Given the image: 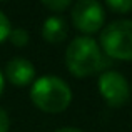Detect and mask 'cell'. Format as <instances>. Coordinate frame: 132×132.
<instances>
[{
    "label": "cell",
    "instance_id": "6da1fadb",
    "mask_svg": "<svg viewBox=\"0 0 132 132\" xmlns=\"http://www.w3.org/2000/svg\"><path fill=\"white\" fill-rule=\"evenodd\" d=\"M30 99L40 110L48 114L64 112L72 102V90L65 80L55 75L37 79L30 90Z\"/></svg>",
    "mask_w": 132,
    "mask_h": 132
},
{
    "label": "cell",
    "instance_id": "7c38bea8",
    "mask_svg": "<svg viewBox=\"0 0 132 132\" xmlns=\"http://www.w3.org/2000/svg\"><path fill=\"white\" fill-rule=\"evenodd\" d=\"M10 129V117L5 109L0 107V132H9Z\"/></svg>",
    "mask_w": 132,
    "mask_h": 132
},
{
    "label": "cell",
    "instance_id": "9c48e42d",
    "mask_svg": "<svg viewBox=\"0 0 132 132\" xmlns=\"http://www.w3.org/2000/svg\"><path fill=\"white\" fill-rule=\"evenodd\" d=\"M107 5L119 13H127L129 10H132V0H109Z\"/></svg>",
    "mask_w": 132,
    "mask_h": 132
},
{
    "label": "cell",
    "instance_id": "30bf717a",
    "mask_svg": "<svg viewBox=\"0 0 132 132\" xmlns=\"http://www.w3.org/2000/svg\"><path fill=\"white\" fill-rule=\"evenodd\" d=\"M10 30H12V27H10L9 19H7V15L2 12V10H0V44H2L3 40L9 39Z\"/></svg>",
    "mask_w": 132,
    "mask_h": 132
},
{
    "label": "cell",
    "instance_id": "7a4b0ae2",
    "mask_svg": "<svg viewBox=\"0 0 132 132\" xmlns=\"http://www.w3.org/2000/svg\"><path fill=\"white\" fill-rule=\"evenodd\" d=\"M65 64L75 77H89L107 64L99 44L90 37H77L67 47Z\"/></svg>",
    "mask_w": 132,
    "mask_h": 132
},
{
    "label": "cell",
    "instance_id": "52a82bcc",
    "mask_svg": "<svg viewBox=\"0 0 132 132\" xmlns=\"http://www.w3.org/2000/svg\"><path fill=\"white\" fill-rule=\"evenodd\" d=\"M69 30H67V23H65L64 19L60 17H48L47 20L44 22L42 27V35L47 42L50 44H59L62 40H65Z\"/></svg>",
    "mask_w": 132,
    "mask_h": 132
},
{
    "label": "cell",
    "instance_id": "8fae6325",
    "mask_svg": "<svg viewBox=\"0 0 132 132\" xmlns=\"http://www.w3.org/2000/svg\"><path fill=\"white\" fill-rule=\"evenodd\" d=\"M44 5L47 7V9H50L52 12H62V10H65L69 5H70V2L69 0H52V2H44Z\"/></svg>",
    "mask_w": 132,
    "mask_h": 132
},
{
    "label": "cell",
    "instance_id": "277c9868",
    "mask_svg": "<svg viewBox=\"0 0 132 132\" xmlns=\"http://www.w3.org/2000/svg\"><path fill=\"white\" fill-rule=\"evenodd\" d=\"M104 9L95 0H80L72 7V22L84 34H95L104 25Z\"/></svg>",
    "mask_w": 132,
    "mask_h": 132
},
{
    "label": "cell",
    "instance_id": "ba28073f",
    "mask_svg": "<svg viewBox=\"0 0 132 132\" xmlns=\"http://www.w3.org/2000/svg\"><path fill=\"white\" fill-rule=\"evenodd\" d=\"M9 39H10V42L15 45V47H25V45L29 44V32H27L25 29L17 27V29L10 30Z\"/></svg>",
    "mask_w": 132,
    "mask_h": 132
},
{
    "label": "cell",
    "instance_id": "5b68a950",
    "mask_svg": "<svg viewBox=\"0 0 132 132\" xmlns=\"http://www.w3.org/2000/svg\"><path fill=\"white\" fill-rule=\"evenodd\" d=\"M99 90L102 99L110 107H122L130 97V87L127 79L116 70H107L100 75Z\"/></svg>",
    "mask_w": 132,
    "mask_h": 132
},
{
    "label": "cell",
    "instance_id": "3957f363",
    "mask_svg": "<svg viewBox=\"0 0 132 132\" xmlns=\"http://www.w3.org/2000/svg\"><path fill=\"white\" fill-rule=\"evenodd\" d=\"M100 47L107 57L132 60V20H116L100 34Z\"/></svg>",
    "mask_w": 132,
    "mask_h": 132
},
{
    "label": "cell",
    "instance_id": "8992f818",
    "mask_svg": "<svg viewBox=\"0 0 132 132\" xmlns=\"http://www.w3.org/2000/svg\"><path fill=\"white\" fill-rule=\"evenodd\" d=\"M5 75L13 85L23 87V85H29L35 79V67H34V64L30 60L17 57L7 62Z\"/></svg>",
    "mask_w": 132,
    "mask_h": 132
},
{
    "label": "cell",
    "instance_id": "5bb4252c",
    "mask_svg": "<svg viewBox=\"0 0 132 132\" xmlns=\"http://www.w3.org/2000/svg\"><path fill=\"white\" fill-rule=\"evenodd\" d=\"M2 90H3V74L0 72V95H2Z\"/></svg>",
    "mask_w": 132,
    "mask_h": 132
},
{
    "label": "cell",
    "instance_id": "4fadbf2b",
    "mask_svg": "<svg viewBox=\"0 0 132 132\" xmlns=\"http://www.w3.org/2000/svg\"><path fill=\"white\" fill-rule=\"evenodd\" d=\"M55 132H84V130L75 129V127H62V129H57Z\"/></svg>",
    "mask_w": 132,
    "mask_h": 132
}]
</instances>
